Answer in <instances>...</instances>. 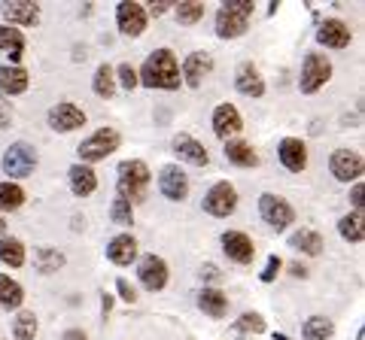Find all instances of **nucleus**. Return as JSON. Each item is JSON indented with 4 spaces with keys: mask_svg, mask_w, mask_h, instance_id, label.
I'll return each instance as SVG.
<instances>
[{
    "mask_svg": "<svg viewBox=\"0 0 365 340\" xmlns=\"http://www.w3.org/2000/svg\"><path fill=\"white\" fill-rule=\"evenodd\" d=\"M37 161H40V155L31 143H13L4 152V174H9L13 179H25L34 174Z\"/></svg>",
    "mask_w": 365,
    "mask_h": 340,
    "instance_id": "nucleus-6",
    "label": "nucleus"
},
{
    "mask_svg": "<svg viewBox=\"0 0 365 340\" xmlns=\"http://www.w3.org/2000/svg\"><path fill=\"white\" fill-rule=\"evenodd\" d=\"M137 83H143L146 88H165V92H174L180 88V64L174 58L170 49H155L150 58L143 61V67L137 70Z\"/></svg>",
    "mask_w": 365,
    "mask_h": 340,
    "instance_id": "nucleus-1",
    "label": "nucleus"
},
{
    "mask_svg": "<svg viewBox=\"0 0 365 340\" xmlns=\"http://www.w3.org/2000/svg\"><path fill=\"white\" fill-rule=\"evenodd\" d=\"M86 124V112L79 110L76 104H67V100H61V104H55L49 110V128L52 131H76V128H83Z\"/></svg>",
    "mask_w": 365,
    "mask_h": 340,
    "instance_id": "nucleus-12",
    "label": "nucleus"
},
{
    "mask_svg": "<svg viewBox=\"0 0 365 340\" xmlns=\"http://www.w3.org/2000/svg\"><path fill=\"white\" fill-rule=\"evenodd\" d=\"M107 258L113 265H131L134 258H137V240L131 234H116L113 240L107 243Z\"/></svg>",
    "mask_w": 365,
    "mask_h": 340,
    "instance_id": "nucleus-21",
    "label": "nucleus"
},
{
    "mask_svg": "<svg viewBox=\"0 0 365 340\" xmlns=\"http://www.w3.org/2000/svg\"><path fill=\"white\" fill-rule=\"evenodd\" d=\"M28 85L31 76L25 67H9V64L0 67V95H21L28 92Z\"/></svg>",
    "mask_w": 365,
    "mask_h": 340,
    "instance_id": "nucleus-23",
    "label": "nucleus"
},
{
    "mask_svg": "<svg viewBox=\"0 0 365 340\" xmlns=\"http://www.w3.org/2000/svg\"><path fill=\"white\" fill-rule=\"evenodd\" d=\"M91 88H95V95H98V97H104V100H110L113 95H116V73H113V67H110V64H101L98 70H95Z\"/></svg>",
    "mask_w": 365,
    "mask_h": 340,
    "instance_id": "nucleus-31",
    "label": "nucleus"
},
{
    "mask_svg": "<svg viewBox=\"0 0 365 340\" xmlns=\"http://www.w3.org/2000/svg\"><path fill=\"white\" fill-rule=\"evenodd\" d=\"M329 79H332V61L326 58L323 52H311L302 64V76H299V88L304 95L319 92Z\"/></svg>",
    "mask_w": 365,
    "mask_h": 340,
    "instance_id": "nucleus-5",
    "label": "nucleus"
},
{
    "mask_svg": "<svg viewBox=\"0 0 365 340\" xmlns=\"http://www.w3.org/2000/svg\"><path fill=\"white\" fill-rule=\"evenodd\" d=\"M222 253L237 265H250L256 258V246L244 231H225L222 234Z\"/></svg>",
    "mask_w": 365,
    "mask_h": 340,
    "instance_id": "nucleus-13",
    "label": "nucleus"
},
{
    "mask_svg": "<svg viewBox=\"0 0 365 340\" xmlns=\"http://www.w3.org/2000/svg\"><path fill=\"white\" fill-rule=\"evenodd\" d=\"M241 128H244V119H241V112H237L235 104H220L213 110V134L220 140L235 137Z\"/></svg>",
    "mask_w": 365,
    "mask_h": 340,
    "instance_id": "nucleus-16",
    "label": "nucleus"
},
{
    "mask_svg": "<svg viewBox=\"0 0 365 340\" xmlns=\"http://www.w3.org/2000/svg\"><path fill=\"white\" fill-rule=\"evenodd\" d=\"M13 334H16V340H34L37 337V316L31 310H21L13 322Z\"/></svg>",
    "mask_w": 365,
    "mask_h": 340,
    "instance_id": "nucleus-36",
    "label": "nucleus"
},
{
    "mask_svg": "<svg viewBox=\"0 0 365 340\" xmlns=\"http://www.w3.org/2000/svg\"><path fill=\"white\" fill-rule=\"evenodd\" d=\"M259 213H262V222L274 231H283L295 222V210L289 207V201L271 195V191H265V195L259 198Z\"/></svg>",
    "mask_w": 365,
    "mask_h": 340,
    "instance_id": "nucleus-7",
    "label": "nucleus"
},
{
    "mask_svg": "<svg viewBox=\"0 0 365 340\" xmlns=\"http://www.w3.org/2000/svg\"><path fill=\"white\" fill-rule=\"evenodd\" d=\"M168 9H170V4H153L150 13H153V16H162V13H168Z\"/></svg>",
    "mask_w": 365,
    "mask_h": 340,
    "instance_id": "nucleus-46",
    "label": "nucleus"
},
{
    "mask_svg": "<svg viewBox=\"0 0 365 340\" xmlns=\"http://www.w3.org/2000/svg\"><path fill=\"white\" fill-rule=\"evenodd\" d=\"M280 161L287 170H292V174H302V170L307 167V146L302 140H295V137H287V140H280Z\"/></svg>",
    "mask_w": 365,
    "mask_h": 340,
    "instance_id": "nucleus-19",
    "label": "nucleus"
},
{
    "mask_svg": "<svg viewBox=\"0 0 365 340\" xmlns=\"http://www.w3.org/2000/svg\"><path fill=\"white\" fill-rule=\"evenodd\" d=\"M110 219L116 225H131L134 222V207L125 198H116L110 203Z\"/></svg>",
    "mask_w": 365,
    "mask_h": 340,
    "instance_id": "nucleus-37",
    "label": "nucleus"
},
{
    "mask_svg": "<svg viewBox=\"0 0 365 340\" xmlns=\"http://www.w3.org/2000/svg\"><path fill=\"white\" fill-rule=\"evenodd\" d=\"M253 9L256 4H250V0H228V4H222L220 13H216V37L235 40L241 33H247Z\"/></svg>",
    "mask_w": 365,
    "mask_h": 340,
    "instance_id": "nucleus-2",
    "label": "nucleus"
},
{
    "mask_svg": "<svg viewBox=\"0 0 365 340\" xmlns=\"http://www.w3.org/2000/svg\"><path fill=\"white\" fill-rule=\"evenodd\" d=\"M198 307L210 316V319H222L225 310H228V298L220 289H204L198 294Z\"/></svg>",
    "mask_w": 365,
    "mask_h": 340,
    "instance_id": "nucleus-27",
    "label": "nucleus"
},
{
    "mask_svg": "<svg viewBox=\"0 0 365 340\" xmlns=\"http://www.w3.org/2000/svg\"><path fill=\"white\" fill-rule=\"evenodd\" d=\"M119 131H113V128H98L95 134H88V137L76 146V152L79 158H83V164H95V161H104L107 155H113L119 149Z\"/></svg>",
    "mask_w": 365,
    "mask_h": 340,
    "instance_id": "nucleus-4",
    "label": "nucleus"
},
{
    "mask_svg": "<svg viewBox=\"0 0 365 340\" xmlns=\"http://www.w3.org/2000/svg\"><path fill=\"white\" fill-rule=\"evenodd\" d=\"M174 152L182 158V161L198 164V167H204L210 161V152L204 149L195 137H189V134H177V137H174Z\"/></svg>",
    "mask_w": 365,
    "mask_h": 340,
    "instance_id": "nucleus-20",
    "label": "nucleus"
},
{
    "mask_svg": "<svg viewBox=\"0 0 365 340\" xmlns=\"http://www.w3.org/2000/svg\"><path fill=\"white\" fill-rule=\"evenodd\" d=\"M338 234L350 243H362L365 237V225H362V213H347L344 219L338 222Z\"/></svg>",
    "mask_w": 365,
    "mask_h": 340,
    "instance_id": "nucleus-34",
    "label": "nucleus"
},
{
    "mask_svg": "<svg viewBox=\"0 0 365 340\" xmlns=\"http://www.w3.org/2000/svg\"><path fill=\"white\" fill-rule=\"evenodd\" d=\"M289 246L295 249V253L319 255V253H323V237H319L317 231H311V228H302V231H295L289 237Z\"/></svg>",
    "mask_w": 365,
    "mask_h": 340,
    "instance_id": "nucleus-28",
    "label": "nucleus"
},
{
    "mask_svg": "<svg viewBox=\"0 0 365 340\" xmlns=\"http://www.w3.org/2000/svg\"><path fill=\"white\" fill-rule=\"evenodd\" d=\"M198 18H204V4H195V0L177 4V21H182V25H195Z\"/></svg>",
    "mask_w": 365,
    "mask_h": 340,
    "instance_id": "nucleus-38",
    "label": "nucleus"
},
{
    "mask_svg": "<svg viewBox=\"0 0 365 340\" xmlns=\"http://www.w3.org/2000/svg\"><path fill=\"white\" fill-rule=\"evenodd\" d=\"M265 331V319L259 313H244L237 322V334H262Z\"/></svg>",
    "mask_w": 365,
    "mask_h": 340,
    "instance_id": "nucleus-39",
    "label": "nucleus"
},
{
    "mask_svg": "<svg viewBox=\"0 0 365 340\" xmlns=\"http://www.w3.org/2000/svg\"><path fill=\"white\" fill-rule=\"evenodd\" d=\"M137 277H140L146 292H162L168 286V265L158 255H143L137 265Z\"/></svg>",
    "mask_w": 365,
    "mask_h": 340,
    "instance_id": "nucleus-9",
    "label": "nucleus"
},
{
    "mask_svg": "<svg viewBox=\"0 0 365 340\" xmlns=\"http://www.w3.org/2000/svg\"><path fill=\"white\" fill-rule=\"evenodd\" d=\"M0 13L9 21V28H34L40 21V6L28 4V0H21V4H4Z\"/></svg>",
    "mask_w": 365,
    "mask_h": 340,
    "instance_id": "nucleus-18",
    "label": "nucleus"
},
{
    "mask_svg": "<svg viewBox=\"0 0 365 340\" xmlns=\"http://www.w3.org/2000/svg\"><path fill=\"white\" fill-rule=\"evenodd\" d=\"M158 191H162L168 201H182L189 195V176L182 174L177 164H168L162 174H158Z\"/></svg>",
    "mask_w": 365,
    "mask_h": 340,
    "instance_id": "nucleus-15",
    "label": "nucleus"
},
{
    "mask_svg": "<svg viewBox=\"0 0 365 340\" xmlns=\"http://www.w3.org/2000/svg\"><path fill=\"white\" fill-rule=\"evenodd\" d=\"M6 231V222H4V216H0V234H4Z\"/></svg>",
    "mask_w": 365,
    "mask_h": 340,
    "instance_id": "nucleus-49",
    "label": "nucleus"
},
{
    "mask_svg": "<svg viewBox=\"0 0 365 340\" xmlns=\"http://www.w3.org/2000/svg\"><path fill=\"white\" fill-rule=\"evenodd\" d=\"M225 158L232 164H237V167H256L259 164L256 149L250 143H244V140H228L225 143Z\"/></svg>",
    "mask_w": 365,
    "mask_h": 340,
    "instance_id": "nucleus-26",
    "label": "nucleus"
},
{
    "mask_svg": "<svg viewBox=\"0 0 365 340\" xmlns=\"http://www.w3.org/2000/svg\"><path fill=\"white\" fill-rule=\"evenodd\" d=\"M350 40H353V33L341 18H326L317 31V43L319 46H329V49H347Z\"/></svg>",
    "mask_w": 365,
    "mask_h": 340,
    "instance_id": "nucleus-17",
    "label": "nucleus"
},
{
    "mask_svg": "<svg viewBox=\"0 0 365 340\" xmlns=\"http://www.w3.org/2000/svg\"><path fill=\"white\" fill-rule=\"evenodd\" d=\"M34 265H37L40 274H55V270H61L67 265V258H64V253H58V249L40 246L37 253H34Z\"/></svg>",
    "mask_w": 365,
    "mask_h": 340,
    "instance_id": "nucleus-29",
    "label": "nucleus"
},
{
    "mask_svg": "<svg viewBox=\"0 0 365 340\" xmlns=\"http://www.w3.org/2000/svg\"><path fill=\"white\" fill-rule=\"evenodd\" d=\"M116 25L125 37H140L146 31V9L140 4H131V0H125V4L116 6Z\"/></svg>",
    "mask_w": 365,
    "mask_h": 340,
    "instance_id": "nucleus-11",
    "label": "nucleus"
},
{
    "mask_svg": "<svg viewBox=\"0 0 365 340\" xmlns=\"http://www.w3.org/2000/svg\"><path fill=\"white\" fill-rule=\"evenodd\" d=\"M235 88L241 95H247V97H262L265 95V83H262V76H259V70L253 64H241L237 67V76H235Z\"/></svg>",
    "mask_w": 365,
    "mask_h": 340,
    "instance_id": "nucleus-22",
    "label": "nucleus"
},
{
    "mask_svg": "<svg viewBox=\"0 0 365 340\" xmlns=\"http://www.w3.org/2000/svg\"><path fill=\"white\" fill-rule=\"evenodd\" d=\"M150 167H146V161H140V158H125V161L119 164V198H125L128 203L134 201H143L146 198V188H150Z\"/></svg>",
    "mask_w": 365,
    "mask_h": 340,
    "instance_id": "nucleus-3",
    "label": "nucleus"
},
{
    "mask_svg": "<svg viewBox=\"0 0 365 340\" xmlns=\"http://www.w3.org/2000/svg\"><path fill=\"white\" fill-rule=\"evenodd\" d=\"M0 262L9 267H21L25 265V246L16 237H0Z\"/></svg>",
    "mask_w": 365,
    "mask_h": 340,
    "instance_id": "nucleus-33",
    "label": "nucleus"
},
{
    "mask_svg": "<svg viewBox=\"0 0 365 340\" xmlns=\"http://www.w3.org/2000/svg\"><path fill=\"white\" fill-rule=\"evenodd\" d=\"M0 52L9 55V61H21V55H25V37H21L19 28L0 25Z\"/></svg>",
    "mask_w": 365,
    "mask_h": 340,
    "instance_id": "nucleus-25",
    "label": "nucleus"
},
{
    "mask_svg": "<svg viewBox=\"0 0 365 340\" xmlns=\"http://www.w3.org/2000/svg\"><path fill=\"white\" fill-rule=\"evenodd\" d=\"M116 73V79H119V85L125 88V92H131V88H137L140 83H137V70L131 64H119V70H113Z\"/></svg>",
    "mask_w": 365,
    "mask_h": 340,
    "instance_id": "nucleus-40",
    "label": "nucleus"
},
{
    "mask_svg": "<svg viewBox=\"0 0 365 340\" xmlns=\"http://www.w3.org/2000/svg\"><path fill=\"white\" fill-rule=\"evenodd\" d=\"M201 277H207V280H220L222 274H220V267H216V265H204V267H201Z\"/></svg>",
    "mask_w": 365,
    "mask_h": 340,
    "instance_id": "nucleus-44",
    "label": "nucleus"
},
{
    "mask_svg": "<svg viewBox=\"0 0 365 340\" xmlns=\"http://www.w3.org/2000/svg\"><path fill=\"white\" fill-rule=\"evenodd\" d=\"M213 73V58L210 52H192L186 61H182V83H186L189 88H198L204 79H207Z\"/></svg>",
    "mask_w": 365,
    "mask_h": 340,
    "instance_id": "nucleus-14",
    "label": "nucleus"
},
{
    "mask_svg": "<svg viewBox=\"0 0 365 340\" xmlns=\"http://www.w3.org/2000/svg\"><path fill=\"white\" fill-rule=\"evenodd\" d=\"M329 167H332V176L341 179V183H350V179H353V183H359V176H362V155L353 152V149H335Z\"/></svg>",
    "mask_w": 365,
    "mask_h": 340,
    "instance_id": "nucleus-10",
    "label": "nucleus"
},
{
    "mask_svg": "<svg viewBox=\"0 0 365 340\" xmlns=\"http://www.w3.org/2000/svg\"><path fill=\"white\" fill-rule=\"evenodd\" d=\"M116 289H119V298H122V301H128V304L137 301V292H134V286H131L128 280H122V277H119V280H116Z\"/></svg>",
    "mask_w": 365,
    "mask_h": 340,
    "instance_id": "nucleus-41",
    "label": "nucleus"
},
{
    "mask_svg": "<svg viewBox=\"0 0 365 340\" xmlns=\"http://www.w3.org/2000/svg\"><path fill=\"white\" fill-rule=\"evenodd\" d=\"M350 201H353V207H356V213H362V183L353 186V191H350Z\"/></svg>",
    "mask_w": 365,
    "mask_h": 340,
    "instance_id": "nucleus-43",
    "label": "nucleus"
},
{
    "mask_svg": "<svg viewBox=\"0 0 365 340\" xmlns=\"http://www.w3.org/2000/svg\"><path fill=\"white\" fill-rule=\"evenodd\" d=\"M61 340H88L86 331H79V328H71V331H64Z\"/></svg>",
    "mask_w": 365,
    "mask_h": 340,
    "instance_id": "nucleus-45",
    "label": "nucleus"
},
{
    "mask_svg": "<svg viewBox=\"0 0 365 340\" xmlns=\"http://www.w3.org/2000/svg\"><path fill=\"white\" fill-rule=\"evenodd\" d=\"M292 274H295V277H307V270H304L302 265H292Z\"/></svg>",
    "mask_w": 365,
    "mask_h": 340,
    "instance_id": "nucleus-48",
    "label": "nucleus"
},
{
    "mask_svg": "<svg viewBox=\"0 0 365 340\" xmlns=\"http://www.w3.org/2000/svg\"><path fill=\"white\" fill-rule=\"evenodd\" d=\"M67 179H71V191L76 198H88L91 191L98 188V176L88 164H73L71 170H67Z\"/></svg>",
    "mask_w": 365,
    "mask_h": 340,
    "instance_id": "nucleus-24",
    "label": "nucleus"
},
{
    "mask_svg": "<svg viewBox=\"0 0 365 340\" xmlns=\"http://www.w3.org/2000/svg\"><path fill=\"white\" fill-rule=\"evenodd\" d=\"M332 334H335V325H332V319H326V316H311V319L302 325L304 340H332Z\"/></svg>",
    "mask_w": 365,
    "mask_h": 340,
    "instance_id": "nucleus-30",
    "label": "nucleus"
},
{
    "mask_svg": "<svg viewBox=\"0 0 365 340\" xmlns=\"http://www.w3.org/2000/svg\"><path fill=\"white\" fill-rule=\"evenodd\" d=\"M21 301H25V289H21L16 280H9L6 274H0V304H4L6 310H19Z\"/></svg>",
    "mask_w": 365,
    "mask_h": 340,
    "instance_id": "nucleus-32",
    "label": "nucleus"
},
{
    "mask_svg": "<svg viewBox=\"0 0 365 340\" xmlns=\"http://www.w3.org/2000/svg\"><path fill=\"white\" fill-rule=\"evenodd\" d=\"M235 207H237V191L232 183H216L207 195H204V213H210L216 219L232 216Z\"/></svg>",
    "mask_w": 365,
    "mask_h": 340,
    "instance_id": "nucleus-8",
    "label": "nucleus"
},
{
    "mask_svg": "<svg viewBox=\"0 0 365 340\" xmlns=\"http://www.w3.org/2000/svg\"><path fill=\"white\" fill-rule=\"evenodd\" d=\"M101 307H104V313H110V307H113V298H110V294H104V298H101Z\"/></svg>",
    "mask_w": 365,
    "mask_h": 340,
    "instance_id": "nucleus-47",
    "label": "nucleus"
},
{
    "mask_svg": "<svg viewBox=\"0 0 365 340\" xmlns=\"http://www.w3.org/2000/svg\"><path fill=\"white\" fill-rule=\"evenodd\" d=\"M280 267H283V262H280V258H277V255H271V258H268V267H265V270H262V282H271L274 277H277V274H280Z\"/></svg>",
    "mask_w": 365,
    "mask_h": 340,
    "instance_id": "nucleus-42",
    "label": "nucleus"
},
{
    "mask_svg": "<svg viewBox=\"0 0 365 340\" xmlns=\"http://www.w3.org/2000/svg\"><path fill=\"white\" fill-rule=\"evenodd\" d=\"M21 203H25V188L16 186V183H0V210H19Z\"/></svg>",
    "mask_w": 365,
    "mask_h": 340,
    "instance_id": "nucleus-35",
    "label": "nucleus"
}]
</instances>
